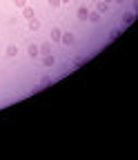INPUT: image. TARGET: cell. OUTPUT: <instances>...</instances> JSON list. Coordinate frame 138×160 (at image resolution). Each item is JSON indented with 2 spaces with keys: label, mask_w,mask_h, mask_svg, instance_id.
Returning <instances> with one entry per match:
<instances>
[{
  "label": "cell",
  "mask_w": 138,
  "mask_h": 160,
  "mask_svg": "<svg viewBox=\"0 0 138 160\" xmlns=\"http://www.w3.org/2000/svg\"><path fill=\"white\" fill-rule=\"evenodd\" d=\"M29 29H31V31H38V29H40V22H38L36 18H31V20H29Z\"/></svg>",
  "instance_id": "cell-8"
},
{
  "label": "cell",
  "mask_w": 138,
  "mask_h": 160,
  "mask_svg": "<svg viewBox=\"0 0 138 160\" xmlns=\"http://www.w3.org/2000/svg\"><path fill=\"white\" fill-rule=\"evenodd\" d=\"M60 38H63V31L60 29H51V42H60Z\"/></svg>",
  "instance_id": "cell-1"
},
{
  "label": "cell",
  "mask_w": 138,
  "mask_h": 160,
  "mask_svg": "<svg viewBox=\"0 0 138 160\" xmlns=\"http://www.w3.org/2000/svg\"><path fill=\"white\" fill-rule=\"evenodd\" d=\"M87 7H80V9H78V20H87Z\"/></svg>",
  "instance_id": "cell-12"
},
{
  "label": "cell",
  "mask_w": 138,
  "mask_h": 160,
  "mask_svg": "<svg viewBox=\"0 0 138 160\" xmlns=\"http://www.w3.org/2000/svg\"><path fill=\"white\" fill-rule=\"evenodd\" d=\"M23 16H25L27 20H31V18H33V9H29V7H23Z\"/></svg>",
  "instance_id": "cell-13"
},
{
  "label": "cell",
  "mask_w": 138,
  "mask_h": 160,
  "mask_svg": "<svg viewBox=\"0 0 138 160\" xmlns=\"http://www.w3.org/2000/svg\"><path fill=\"white\" fill-rule=\"evenodd\" d=\"M63 45H67V47H71L74 45V33H63Z\"/></svg>",
  "instance_id": "cell-2"
},
{
  "label": "cell",
  "mask_w": 138,
  "mask_h": 160,
  "mask_svg": "<svg viewBox=\"0 0 138 160\" xmlns=\"http://www.w3.org/2000/svg\"><path fill=\"white\" fill-rule=\"evenodd\" d=\"M65 2H69V0H60V5H65Z\"/></svg>",
  "instance_id": "cell-19"
},
{
  "label": "cell",
  "mask_w": 138,
  "mask_h": 160,
  "mask_svg": "<svg viewBox=\"0 0 138 160\" xmlns=\"http://www.w3.org/2000/svg\"><path fill=\"white\" fill-rule=\"evenodd\" d=\"M38 53H40V56L51 53V45H49V42H43V45H40V49H38Z\"/></svg>",
  "instance_id": "cell-3"
},
{
  "label": "cell",
  "mask_w": 138,
  "mask_h": 160,
  "mask_svg": "<svg viewBox=\"0 0 138 160\" xmlns=\"http://www.w3.org/2000/svg\"><path fill=\"white\" fill-rule=\"evenodd\" d=\"M134 7H136V13H138V0H136V5H134Z\"/></svg>",
  "instance_id": "cell-18"
},
{
  "label": "cell",
  "mask_w": 138,
  "mask_h": 160,
  "mask_svg": "<svg viewBox=\"0 0 138 160\" xmlns=\"http://www.w3.org/2000/svg\"><path fill=\"white\" fill-rule=\"evenodd\" d=\"M49 7L51 9H58V7H60V0H49Z\"/></svg>",
  "instance_id": "cell-16"
},
{
  "label": "cell",
  "mask_w": 138,
  "mask_h": 160,
  "mask_svg": "<svg viewBox=\"0 0 138 160\" xmlns=\"http://www.w3.org/2000/svg\"><path fill=\"white\" fill-rule=\"evenodd\" d=\"M13 5H16L18 9H23V7H27V0H13Z\"/></svg>",
  "instance_id": "cell-14"
},
{
  "label": "cell",
  "mask_w": 138,
  "mask_h": 160,
  "mask_svg": "<svg viewBox=\"0 0 138 160\" xmlns=\"http://www.w3.org/2000/svg\"><path fill=\"white\" fill-rule=\"evenodd\" d=\"M54 62H56V58H54L51 53H47V56H45V60H43V65H47V67H51Z\"/></svg>",
  "instance_id": "cell-11"
},
{
  "label": "cell",
  "mask_w": 138,
  "mask_h": 160,
  "mask_svg": "<svg viewBox=\"0 0 138 160\" xmlns=\"http://www.w3.org/2000/svg\"><path fill=\"white\" fill-rule=\"evenodd\" d=\"M118 36H120V29H114V31H109V40H116Z\"/></svg>",
  "instance_id": "cell-15"
},
{
  "label": "cell",
  "mask_w": 138,
  "mask_h": 160,
  "mask_svg": "<svg viewBox=\"0 0 138 160\" xmlns=\"http://www.w3.org/2000/svg\"><path fill=\"white\" fill-rule=\"evenodd\" d=\"M85 62H87V60H83V58H80V60H74V67H83Z\"/></svg>",
  "instance_id": "cell-17"
},
{
  "label": "cell",
  "mask_w": 138,
  "mask_h": 160,
  "mask_svg": "<svg viewBox=\"0 0 138 160\" xmlns=\"http://www.w3.org/2000/svg\"><path fill=\"white\" fill-rule=\"evenodd\" d=\"M105 2H111V0H105Z\"/></svg>",
  "instance_id": "cell-21"
},
{
  "label": "cell",
  "mask_w": 138,
  "mask_h": 160,
  "mask_svg": "<svg viewBox=\"0 0 138 160\" xmlns=\"http://www.w3.org/2000/svg\"><path fill=\"white\" fill-rule=\"evenodd\" d=\"M114 2H125V0H114Z\"/></svg>",
  "instance_id": "cell-20"
},
{
  "label": "cell",
  "mask_w": 138,
  "mask_h": 160,
  "mask_svg": "<svg viewBox=\"0 0 138 160\" xmlns=\"http://www.w3.org/2000/svg\"><path fill=\"white\" fill-rule=\"evenodd\" d=\"M96 9H98V13H105V11L109 9V2H105V0H100V2L96 5Z\"/></svg>",
  "instance_id": "cell-5"
},
{
  "label": "cell",
  "mask_w": 138,
  "mask_h": 160,
  "mask_svg": "<svg viewBox=\"0 0 138 160\" xmlns=\"http://www.w3.org/2000/svg\"><path fill=\"white\" fill-rule=\"evenodd\" d=\"M7 56H9V58L18 56V47H16V45H9V47H7Z\"/></svg>",
  "instance_id": "cell-10"
},
{
  "label": "cell",
  "mask_w": 138,
  "mask_h": 160,
  "mask_svg": "<svg viewBox=\"0 0 138 160\" xmlns=\"http://www.w3.org/2000/svg\"><path fill=\"white\" fill-rule=\"evenodd\" d=\"M49 85H51V78H47V76H45V78H43V82H40V85H38V87H36L33 91H40L43 87H49Z\"/></svg>",
  "instance_id": "cell-6"
},
{
  "label": "cell",
  "mask_w": 138,
  "mask_h": 160,
  "mask_svg": "<svg viewBox=\"0 0 138 160\" xmlns=\"http://www.w3.org/2000/svg\"><path fill=\"white\" fill-rule=\"evenodd\" d=\"M87 20H91V22H98V20H100V13H98V11H89V13H87Z\"/></svg>",
  "instance_id": "cell-7"
},
{
  "label": "cell",
  "mask_w": 138,
  "mask_h": 160,
  "mask_svg": "<svg viewBox=\"0 0 138 160\" xmlns=\"http://www.w3.org/2000/svg\"><path fill=\"white\" fill-rule=\"evenodd\" d=\"M27 53H29L31 58H38V45H29V49H27Z\"/></svg>",
  "instance_id": "cell-9"
},
{
  "label": "cell",
  "mask_w": 138,
  "mask_h": 160,
  "mask_svg": "<svg viewBox=\"0 0 138 160\" xmlns=\"http://www.w3.org/2000/svg\"><path fill=\"white\" fill-rule=\"evenodd\" d=\"M134 20H136V13H129V11L123 13V22H125V25H131Z\"/></svg>",
  "instance_id": "cell-4"
}]
</instances>
